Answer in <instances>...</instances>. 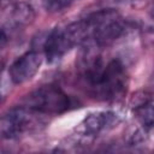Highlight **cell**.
Returning a JSON list of instances; mask_svg holds the SVG:
<instances>
[{
	"mask_svg": "<svg viewBox=\"0 0 154 154\" xmlns=\"http://www.w3.org/2000/svg\"><path fill=\"white\" fill-rule=\"evenodd\" d=\"M83 79L88 91L101 100H112L123 95L128 84V75L119 59L103 61L93 57L83 69Z\"/></svg>",
	"mask_w": 154,
	"mask_h": 154,
	"instance_id": "obj_1",
	"label": "cell"
},
{
	"mask_svg": "<svg viewBox=\"0 0 154 154\" xmlns=\"http://www.w3.org/2000/svg\"><path fill=\"white\" fill-rule=\"evenodd\" d=\"M78 40V45L93 43L105 46L116 41L125 30L122 16L114 10H101L87 18L71 23Z\"/></svg>",
	"mask_w": 154,
	"mask_h": 154,
	"instance_id": "obj_2",
	"label": "cell"
},
{
	"mask_svg": "<svg viewBox=\"0 0 154 154\" xmlns=\"http://www.w3.org/2000/svg\"><path fill=\"white\" fill-rule=\"evenodd\" d=\"M71 106L70 97L57 85H43L25 97V107L30 111L46 113V114H60L67 111Z\"/></svg>",
	"mask_w": 154,
	"mask_h": 154,
	"instance_id": "obj_3",
	"label": "cell"
},
{
	"mask_svg": "<svg viewBox=\"0 0 154 154\" xmlns=\"http://www.w3.org/2000/svg\"><path fill=\"white\" fill-rule=\"evenodd\" d=\"M78 45L70 25L51 31L43 42V54L49 61L61 59L73 46Z\"/></svg>",
	"mask_w": 154,
	"mask_h": 154,
	"instance_id": "obj_4",
	"label": "cell"
},
{
	"mask_svg": "<svg viewBox=\"0 0 154 154\" xmlns=\"http://www.w3.org/2000/svg\"><path fill=\"white\" fill-rule=\"evenodd\" d=\"M42 54L37 51H30L20 55L8 69V75L14 84H23L30 81L40 70Z\"/></svg>",
	"mask_w": 154,
	"mask_h": 154,
	"instance_id": "obj_5",
	"label": "cell"
},
{
	"mask_svg": "<svg viewBox=\"0 0 154 154\" xmlns=\"http://www.w3.org/2000/svg\"><path fill=\"white\" fill-rule=\"evenodd\" d=\"M35 18V11L31 5L26 2H16L8 6V11L4 10V22L1 32L10 37L11 31L19 30L32 23Z\"/></svg>",
	"mask_w": 154,
	"mask_h": 154,
	"instance_id": "obj_6",
	"label": "cell"
},
{
	"mask_svg": "<svg viewBox=\"0 0 154 154\" xmlns=\"http://www.w3.org/2000/svg\"><path fill=\"white\" fill-rule=\"evenodd\" d=\"M29 111L26 107H13L4 113L0 123L2 138H14L29 126L31 120Z\"/></svg>",
	"mask_w": 154,
	"mask_h": 154,
	"instance_id": "obj_7",
	"label": "cell"
},
{
	"mask_svg": "<svg viewBox=\"0 0 154 154\" xmlns=\"http://www.w3.org/2000/svg\"><path fill=\"white\" fill-rule=\"evenodd\" d=\"M118 122V117L116 113L109 111H101L89 114L83 123L81 124L82 134L87 137L96 136L97 134L113 128Z\"/></svg>",
	"mask_w": 154,
	"mask_h": 154,
	"instance_id": "obj_8",
	"label": "cell"
},
{
	"mask_svg": "<svg viewBox=\"0 0 154 154\" xmlns=\"http://www.w3.org/2000/svg\"><path fill=\"white\" fill-rule=\"evenodd\" d=\"M137 117L147 126H154V99L142 103L137 108Z\"/></svg>",
	"mask_w": 154,
	"mask_h": 154,
	"instance_id": "obj_9",
	"label": "cell"
},
{
	"mask_svg": "<svg viewBox=\"0 0 154 154\" xmlns=\"http://www.w3.org/2000/svg\"><path fill=\"white\" fill-rule=\"evenodd\" d=\"M73 1L75 0H42V4L48 12L55 13L67 8Z\"/></svg>",
	"mask_w": 154,
	"mask_h": 154,
	"instance_id": "obj_10",
	"label": "cell"
},
{
	"mask_svg": "<svg viewBox=\"0 0 154 154\" xmlns=\"http://www.w3.org/2000/svg\"><path fill=\"white\" fill-rule=\"evenodd\" d=\"M13 1H14V0H1V8L4 10L5 7L11 6V5L13 4Z\"/></svg>",
	"mask_w": 154,
	"mask_h": 154,
	"instance_id": "obj_11",
	"label": "cell"
},
{
	"mask_svg": "<svg viewBox=\"0 0 154 154\" xmlns=\"http://www.w3.org/2000/svg\"><path fill=\"white\" fill-rule=\"evenodd\" d=\"M152 82H153V88H154V76H153V78H152Z\"/></svg>",
	"mask_w": 154,
	"mask_h": 154,
	"instance_id": "obj_12",
	"label": "cell"
},
{
	"mask_svg": "<svg viewBox=\"0 0 154 154\" xmlns=\"http://www.w3.org/2000/svg\"><path fill=\"white\" fill-rule=\"evenodd\" d=\"M152 17H153V20H154V10H153V14H152Z\"/></svg>",
	"mask_w": 154,
	"mask_h": 154,
	"instance_id": "obj_13",
	"label": "cell"
}]
</instances>
